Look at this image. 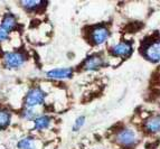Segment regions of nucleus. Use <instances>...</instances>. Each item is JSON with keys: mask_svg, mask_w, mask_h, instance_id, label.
<instances>
[{"mask_svg": "<svg viewBox=\"0 0 160 149\" xmlns=\"http://www.w3.org/2000/svg\"><path fill=\"white\" fill-rule=\"evenodd\" d=\"M141 54L150 63L160 62V38H153L142 45Z\"/></svg>", "mask_w": 160, "mask_h": 149, "instance_id": "2", "label": "nucleus"}, {"mask_svg": "<svg viewBox=\"0 0 160 149\" xmlns=\"http://www.w3.org/2000/svg\"><path fill=\"white\" fill-rule=\"evenodd\" d=\"M20 5L24 7L25 9L29 11L36 10V9H39L42 6L45 5V3L43 1H37V0H27V1H22Z\"/></svg>", "mask_w": 160, "mask_h": 149, "instance_id": "13", "label": "nucleus"}, {"mask_svg": "<svg viewBox=\"0 0 160 149\" xmlns=\"http://www.w3.org/2000/svg\"><path fill=\"white\" fill-rule=\"evenodd\" d=\"M133 52V46L130 42L121 40L110 47V55L118 59H127Z\"/></svg>", "mask_w": 160, "mask_h": 149, "instance_id": "4", "label": "nucleus"}, {"mask_svg": "<svg viewBox=\"0 0 160 149\" xmlns=\"http://www.w3.org/2000/svg\"><path fill=\"white\" fill-rule=\"evenodd\" d=\"M10 118H11L10 112L7 111V110L0 109V129L6 128L9 125V122H10Z\"/></svg>", "mask_w": 160, "mask_h": 149, "instance_id": "14", "label": "nucleus"}, {"mask_svg": "<svg viewBox=\"0 0 160 149\" xmlns=\"http://www.w3.org/2000/svg\"><path fill=\"white\" fill-rule=\"evenodd\" d=\"M45 92L39 88L30 89L25 98V104L27 108H34V106L42 105L45 101Z\"/></svg>", "mask_w": 160, "mask_h": 149, "instance_id": "5", "label": "nucleus"}, {"mask_svg": "<svg viewBox=\"0 0 160 149\" xmlns=\"http://www.w3.org/2000/svg\"><path fill=\"white\" fill-rule=\"evenodd\" d=\"M52 123V118L49 116H38L34 120V127L36 130H46Z\"/></svg>", "mask_w": 160, "mask_h": 149, "instance_id": "10", "label": "nucleus"}, {"mask_svg": "<svg viewBox=\"0 0 160 149\" xmlns=\"http://www.w3.org/2000/svg\"><path fill=\"white\" fill-rule=\"evenodd\" d=\"M84 123H85V117L84 116H80L78 119L75 120L74 125H73V131H78L84 126Z\"/></svg>", "mask_w": 160, "mask_h": 149, "instance_id": "16", "label": "nucleus"}, {"mask_svg": "<svg viewBox=\"0 0 160 149\" xmlns=\"http://www.w3.org/2000/svg\"><path fill=\"white\" fill-rule=\"evenodd\" d=\"M144 130L150 135L160 133V115H155L149 117L143 125Z\"/></svg>", "mask_w": 160, "mask_h": 149, "instance_id": "9", "label": "nucleus"}, {"mask_svg": "<svg viewBox=\"0 0 160 149\" xmlns=\"http://www.w3.org/2000/svg\"><path fill=\"white\" fill-rule=\"evenodd\" d=\"M17 147H18V149H37L35 140L30 137H26V138H22V140H19Z\"/></svg>", "mask_w": 160, "mask_h": 149, "instance_id": "12", "label": "nucleus"}, {"mask_svg": "<svg viewBox=\"0 0 160 149\" xmlns=\"http://www.w3.org/2000/svg\"><path fill=\"white\" fill-rule=\"evenodd\" d=\"M111 36V32H110L109 27L104 26V25H99L95 26L90 33V39L93 45L99 46L102 45L104 43H107V40Z\"/></svg>", "mask_w": 160, "mask_h": 149, "instance_id": "3", "label": "nucleus"}, {"mask_svg": "<svg viewBox=\"0 0 160 149\" xmlns=\"http://www.w3.org/2000/svg\"><path fill=\"white\" fill-rule=\"evenodd\" d=\"M37 113L34 110V108H25L22 112V118L26 120H35L37 118Z\"/></svg>", "mask_w": 160, "mask_h": 149, "instance_id": "15", "label": "nucleus"}, {"mask_svg": "<svg viewBox=\"0 0 160 149\" xmlns=\"http://www.w3.org/2000/svg\"><path fill=\"white\" fill-rule=\"evenodd\" d=\"M115 141L124 149H132L138 145V133L129 127H122L115 132Z\"/></svg>", "mask_w": 160, "mask_h": 149, "instance_id": "1", "label": "nucleus"}, {"mask_svg": "<svg viewBox=\"0 0 160 149\" xmlns=\"http://www.w3.org/2000/svg\"><path fill=\"white\" fill-rule=\"evenodd\" d=\"M17 26V20L16 17L13 16L12 13H7L3 18L2 23L0 25V28L3 30H6L7 33H10L12 29H15Z\"/></svg>", "mask_w": 160, "mask_h": 149, "instance_id": "11", "label": "nucleus"}, {"mask_svg": "<svg viewBox=\"0 0 160 149\" xmlns=\"http://www.w3.org/2000/svg\"><path fill=\"white\" fill-rule=\"evenodd\" d=\"M73 75V69L71 67H59V69H54L48 71L46 73V76L54 80H66L71 79Z\"/></svg>", "mask_w": 160, "mask_h": 149, "instance_id": "8", "label": "nucleus"}, {"mask_svg": "<svg viewBox=\"0 0 160 149\" xmlns=\"http://www.w3.org/2000/svg\"><path fill=\"white\" fill-rule=\"evenodd\" d=\"M104 65V59L100 55L88 56L85 61L83 62V69L85 71H98Z\"/></svg>", "mask_w": 160, "mask_h": 149, "instance_id": "7", "label": "nucleus"}, {"mask_svg": "<svg viewBox=\"0 0 160 149\" xmlns=\"http://www.w3.org/2000/svg\"><path fill=\"white\" fill-rule=\"evenodd\" d=\"M26 61L24 54L19 53V52H8L5 54L3 57V62H5L6 66L8 69H19L20 66H22Z\"/></svg>", "mask_w": 160, "mask_h": 149, "instance_id": "6", "label": "nucleus"}, {"mask_svg": "<svg viewBox=\"0 0 160 149\" xmlns=\"http://www.w3.org/2000/svg\"><path fill=\"white\" fill-rule=\"evenodd\" d=\"M8 35H9V33H7L6 30L0 28V43H2L3 40L7 39V38H8Z\"/></svg>", "mask_w": 160, "mask_h": 149, "instance_id": "17", "label": "nucleus"}]
</instances>
